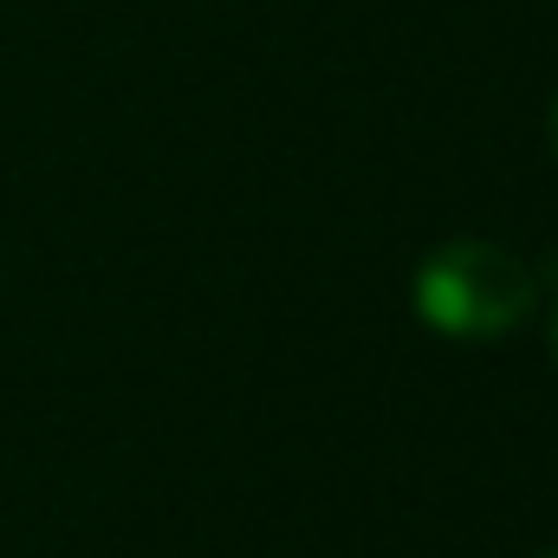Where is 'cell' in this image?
Segmentation results:
<instances>
[{"label": "cell", "instance_id": "1", "mask_svg": "<svg viewBox=\"0 0 558 558\" xmlns=\"http://www.w3.org/2000/svg\"><path fill=\"white\" fill-rule=\"evenodd\" d=\"M533 299H539V279L526 274V260L487 241H448L416 274L422 325L448 338H500L533 312Z\"/></svg>", "mask_w": 558, "mask_h": 558}, {"label": "cell", "instance_id": "2", "mask_svg": "<svg viewBox=\"0 0 558 558\" xmlns=\"http://www.w3.org/2000/svg\"><path fill=\"white\" fill-rule=\"evenodd\" d=\"M553 149H558V111H553Z\"/></svg>", "mask_w": 558, "mask_h": 558}, {"label": "cell", "instance_id": "3", "mask_svg": "<svg viewBox=\"0 0 558 558\" xmlns=\"http://www.w3.org/2000/svg\"><path fill=\"white\" fill-rule=\"evenodd\" d=\"M546 558H558V553H546Z\"/></svg>", "mask_w": 558, "mask_h": 558}]
</instances>
